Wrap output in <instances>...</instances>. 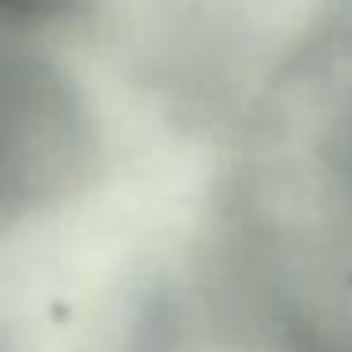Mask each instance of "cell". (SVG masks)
I'll return each instance as SVG.
<instances>
[{"instance_id": "6da1fadb", "label": "cell", "mask_w": 352, "mask_h": 352, "mask_svg": "<svg viewBox=\"0 0 352 352\" xmlns=\"http://www.w3.org/2000/svg\"><path fill=\"white\" fill-rule=\"evenodd\" d=\"M91 122L61 69L0 31V223L57 201L87 167Z\"/></svg>"}, {"instance_id": "7a4b0ae2", "label": "cell", "mask_w": 352, "mask_h": 352, "mask_svg": "<svg viewBox=\"0 0 352 352\" xmlns=\"http://www.w3.org/2000/svg\"><path fill=\"white\" fill-rule=\"evenodd\" d=\"M76 8V0H0V31L31 34Z\"/></svg>"}, {"instance_id": "3957f363", "label": "cell", "mask_w": 352, "mask_h": 352, "mask_svg": "<svg viewBox=\"0 0 352 352\" xmlns=\"http://www.w3.org/2000/svg\"><path fill=\"white\" fill-rule=\"evenodd\" d=\"M349 61H352V54H349ZM349 87H352V72H349Z\"/></svg>"}]
</instances>
